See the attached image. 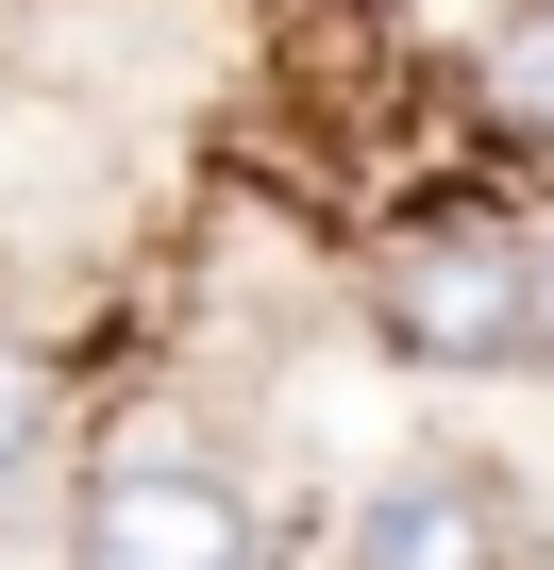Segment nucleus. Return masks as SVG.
Returning <instances> with one entry per match:
<instances>
[{
    "instance_id": "423d86ee",
    "label": "nucleus",
    "mask_w": 554,
    "mask_h": 570,
    "mask_svg": "<svg viewBox=\"0 0 554 570\" xmlns=\"http://www.w3.org/2000/svg\"><path fill=\"white\" fill-rule=\"evenodd\" d=\"M537 370H554V218H537Z\"/></svg>"
},
{
    "instance_id": "f257e3e1",
    "label": "nucleus",
    "mask_w": 554,
    "mask_h": 570,
    "mask_svg": "<svg viewBox=\"0 0 554 570\" xmlns=\"http://www.w3.org/2000/svg\"><path fill=\"white\" fill-rule=\"evenodd\" d=\"M370 336L404 370H437V386L537 370V218H487V202L387 218V252H370Z\"/></svg>"
},
{
    "instance_id": "f03ea898",
    "label": "nucleus",
    "mask_w": 554,
    "mask_h": 570,
    "mask_svg": "<svg viewBox=\"0 0 554 570\" xmlns=\"http://www.w3.org/2000/svg\"><path fill=\"white\" fill-rule=\"evenodd\" d=\"M68 570H269V503L235 487V453L202 436H118L68 503Z\"/></svg>"
},
{
    "instance_id": "39448f33",
    "label": "nucleus",
    "mask_w": 554,
    "mask_h": 570,
    "mask_svg": "<svg viewBox=\"0 0 554 570\" xmlns=\"http://www.w3.org/2000/svg\"><path fill=\"white\" fill-rule=\"evenodd\" d=\"M51 403H68V386H51V353H35L18 320H0V487H18V470L51 453Z\"/></svg>"
},
{
    "instance_id": "7ed1b4c3",
    "label": "nucleus",
    "mask_w": 554,
    "mask_h": 570,
    "mask_svg": "<svg viewBox=\"0 0 554 570\" xmlns=\"http://www.w3.org/2000/svg\"><path fill=\"white\" fill-rule=\"evenodd\" d=\"M337 570H537V520H521L504 470L404 453V470H370V503L337 520Z\"/></svg>"
},
{
    "instance_id": "20e7f679",
    "label": "nucleus",
    "mask_w": 554,
    "mask_h": 570,
    "mask_svg": "<svg viewBox=\"0 0 554 570\" xmlns=\"http://www.w3.org/2000/svg\"><path fill=\"white\" fill-rule=\"evenodd\" d=\"M470 118L504 151H554V0H487L470 18Z\"/></svg>"
}]
</instances>
